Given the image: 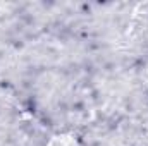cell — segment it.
Segmentation results:
<instances>
[{
	"label": "cell",
	"instance_id": "1",
	"mask_svg": "<svg viewBox=\"0 0 148 146\" xmlns=\"http://www.w3.org/2000/svg\"><path fill=\"white\" fill-rule=\"evenodd\" d=\"M45 146H81V143L73 132H59L52 136Z\"/></svg>",
	"mask_w": 148,
	"mask_h": 146
},
{
	"label": "cell",
	"instance_id": "2",
	"mask_svg": "<svg viewBox=\"0 0 148 146\" xmlns=\"http://www.w3.org/2000/svg\"><path fill=\"white\" fill-rule=\"evenodd\" d=\"M147 86H148V79H147Z\"/></svg>",
	"mask_w": 148,
	"mask_h": 146
}]
</instances>
